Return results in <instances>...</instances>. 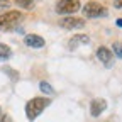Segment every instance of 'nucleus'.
I'll use <instances>...</instances> for the list:
<instances>
[{
  "label": "nucleus",
  "mask_w": 122,
  "mask_h": 122,
  "mask_svg": "<svg viewBox=\"0 0 122 122\" xmlns=\"http://www.w3.org/2000/svg\"><path fill=\"white\" fill-rule=\"evenodd\" d=\"M51 103V100L48 97H34L30 98L25 105V115L29 120H34L36 117H39V114H42V110Z\"/></svg>",
  "instance_id": "f257e3e1"
},
{
  "label": "nucleus",
  "mask_w": 122,
  "mask_h": 122,
  "mask_svg": "<svg viewBox=\"0 0 122 122\" xmlns=\"http://www.w3.org/2000/svg\"><path fill=\"white\" fill-rule=\"evenodd\" d=\"M20 20H22V14L19 10H7L4 14H0V30L9 32V30L17 29Z\"/></svg>",
  "instance_id": "f03ea898"
},
{
  "label": "nucleus",
  "mask_w": 122,
  "mask_h": 122,
  "mask_svg": "<svg viewBox=\"0 0 122 122\" xmlns=\"http://www.w3.org/2000/svg\"><path fill=\"white\" fill-rule=\"evenodd\" d=\"M85 17L88 19H97V17H105L107 14H109V10H107L102 4L98 2H86V5L81 7Z\"/></svg>",
  "instance_id": "7ed1b4c3"
},
{
  "label": "nucleus",
  "mask_w": 122,
  "mask_h": 122,
  "mask_svg": "<svg viewBox=\"0 0 122 122\" xmlns=\"http://www.w3.org/2000/svg\"><path fill=\"white\" fill-rule=\"evenodd\" d=\"M81 9L80 0H56V12L61 15H71Z\"/></svg>",
  "instance_id": "20e7f679"
},
{
  "label": "nucleus",
  "mask_w": 122,
  "mask_h": 122,
  "mask_svg": "<svg viewBox=\"0 0 122 122\" xmlns=\"http://www.w3.org/2000/svg\"><path fill=\"white\" fill-rule=\"evenodd\" d=\"M59 25L63 27V29H68V30L81 29V27H85V19L71 17V15H68V17H65V19H61V20H59Z\"/></svg>",
  "instance_id": "39448f33"
},
{
  "label": "nucleus",
  "mask_w": 122,
  "mask_h": 122,
  "mask_svg": "<svg viewBox=\"0 0 122 122\" xmlns=\"http://www.w3.org/2000/svg\"><path fill=\"white\" fill-rule=\"evenodd\" d=\"M97 58L102 61V63L107 66V68H110L112 65H114V54H112V51L109 49V48H98L97 49Z\"/></svg>",
  "instance_id": "423d86ee"
},
{
  "label": "nucleus",
  "mask_w": 122,
  "mask_h": 122,
  "mask_svg": "<svg viewBox=\"0 0 122 122\" xmlns=\"http://www.w3.org/2000/svg\"><path fill=\"white\" fill-rule=\"evenodd\" d=\"M105 109H107V102L103 98H95V100H92V103H90V114L93 117H98Z\"/></svg>",
  "instance_id": "0eeeda50"
},
{
  "label": "nucleus",
  "mask_w": 122,
  "mask_h": 122,
  "mask_svg": "<svg viewBox=\"0 0 122 122\" xmlns=\"http://www.w3.org/2000/svg\"><path fill=\"white\" fill-rule=\"evenodd\" d=\"M24 42H25V46L34 48V49L44 48V39H42L41 36H36V34H27V36L24 37Z\"/></svg>",
  "instance_id": "6e6552de"
},
{
  "label": "nucleus",
  "mask_w": 122,
  "mask_h": 122,
  "mask_svg": "<svg viewBox=\"0 0 122 122\" xmlns=\"http://www.w3.org/2000/svg\"><path fill=\"white\" fill-rule=\"evenodd\" d=\"M90 42V37L86 34H75L70 41H68V46H70V49H76L78 46L81 44H88Z\"/></svg>",
  "instance_id": "1a4fd4ad"
},
{
  "label": "nucleus",
  "mask_w": 122,
  "mask_h": 122,
  "mask_svg": "<svg viewBox=\"0 0 122 122\" xmlns=\"http://www.w3.org/2000/svg\"><path fill=\"white\" fill-rule=\"evenodd\" d=\"M10 56H12V49L7 44H0V59L7 61V59H10Z\"/></svg>",
  "instance_id": "9d476101"
},
{
  "label": "nucleus",
  "mask_w": 122,
  "mask_h": 122,
  "mask_svg": "<svg viewBox=\"0 0 122 122\" xmlns=\"http://www.w3.org/2000/svg\"><path fill=\"white\" fill-rule=\"evenodd\" d=\"M15 4H17L19 7H22V9H34V0H14Z\"/></svg>",
  "instance_id": "9b49d317"
},
{
  "label": "nucleus",
  "mask_w": 122,
  "mask_h": 122,
  "mask_svg": "<svg viewBox=\"0 0 122 122\" xmlns=\"http://www.w3.org/2000/svg\"><path fill=\"white\" fill-rule=\"evenodd\" d=\"M39 88H41V92H44V93H48V95H53L54 93V90L51 88V85L46 83V81H41L39 83Z\"/></svg>",
  "instance_id": "f8f14e48"
},
{
  "label": "nucleus",
  "mask_w": 122,
  "mask_h": 122,
  "mask_svg": "<svg viewBox=\"0 0 122 122\" xmlns=\"http://www.w3.org/2000/svg\"><path fill=\"white\" fill-rule=\"evenodd\" d=\"M4 71H5V73H7V75L10 76V78H12L14 81H15V80H19V73H17V71H15V70H12V68H9V66H5V68H4Z\"/></svg>",
  "instance_id": "ddd939ff"
},
{
  "label": "nucleus",
  "mask_w": 122,
  "mask_h": 122,
  "mask_svg": "<svg viewBox=\"0 0 122 122\" xmlns=\"http://www.w3.org/2000/svg\"><path fill=\"white\" fill-rule=\"evenodd\" d=\"M114 53L112 54H115L117 58H122V42H114Z\"/></svg>",
  "instance_id": "4468645a"
},
{
  "label": "nucleus",
  "mask_w": 122,
  "mask_h": 122,
  "mask_svg": "<svg viewBox=\"0 0 122 122\" xmlns=\"http://www.w3.org/2000/svg\"><path fill=\"white\" fill-rule=\"evenodd\" d=\"M9 5H10L9 0H0V10H7V9H9Z\"/></svg>",
  "instance_id": "2eb2a0df"
},
{
  "label": "nucleus",
  "mask_w": 122,
  "mask_h": 122,
  "mask_svg": "<svg viewBox=\"0 0 122 122\" xmlns=\"http://www.w3.org/2000/svg\"><path fill=\"white\" fill-rule=\"evenodd\" d=\"M0 122H14V120L9 114H4V115H0Z\"/></svg>",
  "instance_id": "dca6fc26"
},
{
  "label": "nucleus",
  "mask_w": 122,
  "mask_h": 122,
  "mask_svg": "<svg viewBox=\"0 0 122 122\" xmlns=\"http://www.w3.org/2000/svg\"><path fill=\"white\" fill-rule=\"evenodd\" d=\"M114 7H115V9H122V0H115V2H114Z\"/></svg>",
  "instance_id": "f3484780"
},
{
  "label": "nucleus",
  "mask_w": 122,
  "mask_h": 122,
  "mask_svg": "<svg viewBox=\"0 0 122 122\" xmlns=\"http://www.w3.org/2000/svg\"><path fill=\"white\" fill-rule=\"evenodd\" d=\"M117 25H119V27H122V19H119V20H117Z\"/></svg>",
  "instance_id": "a211bd4d"
},
{
  "label": "nucleus",
  "mask_w": 122,
  "mask_h": 122,
  "mask_svg": "<svg viewBox=\"0 0 122 122\" xmlns=\"http://www.w3.org/2000/svg\"><path fill=\"white\" fill-rule=\"evenodd\" d=\"M0 114H2V112H0Z\"/></svg>",
  "instance_id": "6ab92c4d"
}]
</instances>
